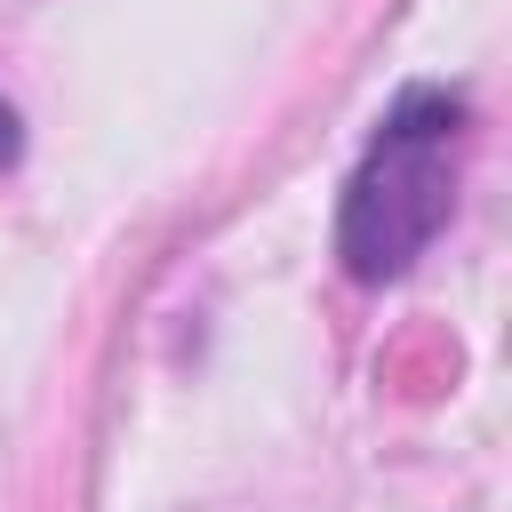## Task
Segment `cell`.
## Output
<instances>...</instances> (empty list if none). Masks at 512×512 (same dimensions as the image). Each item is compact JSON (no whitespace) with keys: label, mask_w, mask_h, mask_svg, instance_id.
<instances>
[{"label":"cell","mask_w":512,"mask_h":512,"mask_svg":"<svg viewBox=\"0 0 512 512\" xmlns=\"http://www.w3.org/2000/svg\"><path fill=\"white\" fill-rule=\"evenodd\" d=\"M456 152H464V104L456 96L408 88L384 112V128H376V144L344 192V240L336 248H344L352 280H400L432 248V232L456 208Z\"/></svg>","instance_id":"6da1fadb"},{"label":"cell","mask_w":512,"mask_h":512,"mask_svg":"<svg viewBox=\"0 0 512 512\" xmlns=\"http://www.w3.org/2000/svg\"><path fill=\"white\" fill-rule=\"evenodd\" d=\"M0 168H16V112L0 104Z\"/></svg>","instance_id":"7a4b0ae2"}]
</instances>
